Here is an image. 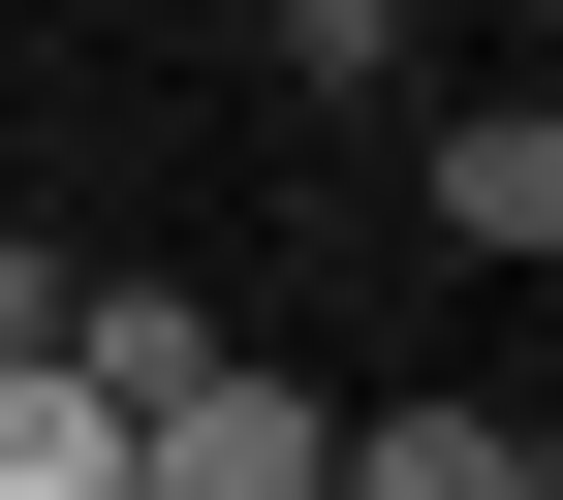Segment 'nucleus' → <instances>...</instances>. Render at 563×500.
<instances>
[{"label": "nucleus", "instance_id": "obj_1", "mask_svg": "<svg viewBox=\"0 0 563 500\" xmlns=\"http://www.w3.org/2000/svg\"><path fill=\"white\" fill-rule=\"evenodd\" d=\"M313 469H344V407L282 376V344H188V376L125 407V500H313Z\"/></svg>", "mask_w": 563, "mask_h": 500}, {"label": "nucleus", "instance_id": "obj_2", "mask_svg": "<svg viewBox=\"0 0 563 500\" xmlns=\"http://www.w3.org/2000/svg\"><path fill=\"white\" fill-rule=\"evenodd\" d=\"M407 220H439V251H501V281H532V251H563V95H470V125H439V157H407Z\"/></svg>", "mask_w": 563, "mask_h": 500}, {"label": "nucleus", "instance_id": "obj_3", "mask_svg": "<svg viewBox=\"0 0 563 500\" xmlns=\"http://www.w3.org/2000/svg\"><path fill=\"white\" fill-rule=\"evenodd\" d=\"M313 500H563V438H501V407H344Z\"/></svg>", "mask_w": 563, "mask_h": 500}, {"label": "nucleus", "instance_id": "obj_4", "mask_svg": "<svg viewBox=\"0 0 563 500\" xmlns=\"http://www.w3.org/2000/svg\"><path fill=\"white\" fill-rule=\"evenodd\" d=\"M0 500H125V407L63 376V344H0Z\"/></svg>", "mask_w": 563, "mask_h": 500}, {"label": "nucleus", "instance_id": "obj_5", "mask_svg": "<svg viewBox=\"0 0 563 500\" xmlns=\"http://www.w3.org/2000/svg\"><path fill=\"white\" fill-rule=\"evenodd\" d=\"M251 32L313 63V95H376V63H407V0H251Z\"/></svg>", "mask_w": 563, "mask_h": 500}, {"label": "nucleus", "instance_id": "obj_6", "mask_svg": "<svg viewBox=\"0 0 563 500\" xmlns=\"http://www.w3.org/2000/svg\"><path fill=\"white\" fill-rule=\"evenodd\" d=\"M63 281H95V251H63V220H0V344H63Z\"/></svg>", "mask_w": 563, "mask_h": 500}]
</instances>
